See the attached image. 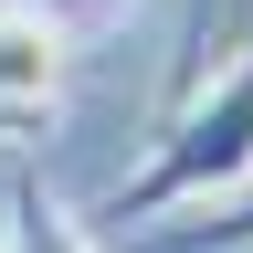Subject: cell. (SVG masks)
Here are the masks:
<instances>
[{
    "mask_svg": "<svg viewBox=\"0 0 253 253\" xmlns=\"http://www.w3.org/2000/svg\"><path fill=\"white\" fill-rule=\"evenodd\" d=\"M232 190H253V42L158 116L148 158L106 190V221H169V211L232 201Z\"/></svg>",
    "mask_w": 253,
    "mask_h": 253,
    "instance_id": "obj_1",
    "label": "cell"
},
{
    "mask_svg": "<svg viewBox=\"0 0 253 253\" xmlns=\"http://www.w3.org/2000/svg\"><path fill=\"white\" fill-rule=\"evenodd\" d=\"M63 74H74V42L32 0H0V137H53Z\"/></svg>",
    "mask_w": 253,
    "mask_h": 253,
    "instance_id": "obj_2",
    "label": "cell"
},
{
    "mask_svg": "<svg viewBox=\"0 0 253 253\" xmlns=\"http://www.w3.org/2000/svg\"><path fill=\"white\" fill-rule=\"evenodd\" d=\"M137 253H253V190H232V201H201L190 221H158Z\"/></svg>",
    "mask_w": 253,
    "mask_h": 253,
    "instance_id": "obj_3",
    "label": "cell"
},
{
    "mask_svg": "<svg viewBox=\"0 0 253 253\" xmlns=\"http://www.w3.org/2000/svg\"><path fill=\"white\" fill-rule=\"evenodd\" d=\"M0 253H95V243H84V221L63 211L42 179H11V243Z\"/></svg>",
    "mask_w": 253,
    "mask_h": 253,
    "instance_id": "obj_4",
    "label": "cell"
},
{
    "mask_svg": "<svg viewBox=\"0 0 253 253\" xmlns=\"http://www.w3.org/2000/svg\"><path fill=\"white\" fill-rule=\"evenodd\" d=\"M211 21H221V0H190V32H179V74H169V106H179V95L211 74Z\"/></svg>",
    "mask_w": 253,
    "mask_h": 253,
    "instance_id": "obj_5",
    "label": "cell"
}]
</instances>
